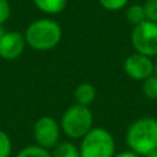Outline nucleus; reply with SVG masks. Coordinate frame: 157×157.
Returning <instances> with one entry per match:
<instances>
[{
  "label": "nucleus",
  "mask_w": 157,
  "mask_h": 157,
  "mask_svg": "<svg viewBox=\"0 0 157 157\" xmlns=\"http://www.w3.org/2000/svg\"><path fill=\"white\" fill-rule=\"evenodd\" d=\"M26 46L36 51H50L61 43L62 28L51 18H39L30 22L24 32Z\"/></svg>",
  "instance_id": "1"
},
{
  "label": "nucleus",
  "mask_w": 157,
  "mask_h": 157,
  "mask_svg": "<svg viewBox=\"0 0 157 157\" xmlns=\"http://www.w3.org/2000/svg\"><path fill=\"white\" fill-rule=\"evenodd\" d=\"M125 142L130 150L141 157L157 150V119L141 117L132 121L125 134Z\"/></svg>",
  "instance_id": "2"
},
{
  "label": "nucleus",
  "mask_w": 157,
  "mask_h": 157,
  "mask_svg": "<svg viewBox=\"0 0 157 157\" xmlns=\"http://www.w3.org/2000/svg\"><path fill=\"white\" fill-rule=\"evenodd\" d=\"M94 116L88 106L75 105L69 106L61 117V131L71 139H81L92 130Z\"/></svg>",
  "instance_id": "3"
},
{
  "label": "nucleus",
  "mask_w": 157,
  "mask_h": 157,
  "mask_svg": "<svg viewBox=\"0 0 157 157\" xmlns=\"http://www.w3.org/2000/svg\"><path fill=\"white\" fill-rule=\"evenodd\" d=\"M80 157H113L116 155L114 138L106 128L94 127L81 138Z\"/></svg>",
  "instance_id": "4"
},
{
  "label": "nucleus",
  "mask_w": 157,
  "mask_h": 157,
  "mask_svg": "<svg viewBox=\"0 0 157 157\" xmlns=\"http://www.w3.org/2000/svg\"><path fill=\"white\" fill-rule=\"evenodd\" d=\"M131 46L138 54L149 58L157 57V24L152 21H144L131 30Z\"/></svg>",
  "instance_id": "5"
},
{
  "label": "nucleus",
  "mask_w": 157,
  "mask_h": 157,
  "mask_svg": "<svg viewBox=\"0 0 157 157\" xmlns=\"http://www.w3.org/2000/svg\"><path fill=\"white\" fill-rule=\"evenodd\" d=\"M61 132L62 131L59 123L51 116L39 117L33 125V138L36 141V145L47 150H51L59 142Z\"/></svg>",
  "instance_id": "6"
},
{
  "label": "nucleus",
  "mask_w": 157,
  "mask_h": 157,
  "mask_svg": "<svg viewBox=\"0 0 157 157\" xmlns=\"http://www.w3.org/2000/svg\"><path fill=\"white\" fill-rule=\"evenodd\" d=\"M123 69L131 80L145 81L155 75V61L153 58L134 51L124 59Z\"/></svg>",
  "instance_id": "7"
},
{
  "label": "nucleus",
  "mask_w": 157,
  "mask_h": 157,
  "mask_svg": "<svg viewBox=\"0 0 157 157\" xmlns=\"http://www.w3.org/2000/svg\"><path fill=\"white\" fill-rule=\"evenodd\" d=\"M26 40L22 32L19 30H10L3 35L0 39V58L6 61H13L19 58L25 51Z\"/></svg>",
  "instance_id": "8"
},
{
  "label": "nucleus",
  "mask_w": 157,
  "mask_h": 157,
  "mask_svg": "<svg viewBox=\"0 0 157 157\" xmlns=\"http://www.w3.org/2000/svg\"><path fill=\"white\" fill-rule=\"evenodd\" d=\"M73 97H75V102L77 105L88 106L90 108V105H92L95 98H97V90L91 83H80L75 88Z\"/></svg>",
  "instance_id": "9"
},
{
  "label": "nucleus",
  "mask_w": 157,
  "mask_h": 157,
  "mask_svg": "<svg viewBox=\"0 0 157 157\" xmlns=\"http://www.w3.org/2000/svg\"><path fill=\"white\" fill-rule=\"evenodd\" d=\"M37 10L47 15L61 14L68 6V0H32Z\"/></svg>",
  "instance_id": "10"
},
{
  "label": "nucleus",
  "mask_w": 157,
  "mask_h": 157,
  "mask_svg": "<svg viewBox=\"0 0 157 157\" xmlns=\"http://www.w3.org/2000/svg\"><path fill=\"white\" fill-rule=\"evenodd\" d=\"M50 152H51V157H80L78 146L71 141L58 142Z\"/></svg>",
  "instance_id": "11"
},
{
  "label": "nucleus",
  "mask_w": 157,
  "mask_h": 157,
  "mask_svg": "<svg viewBox=\"0 0 157 157\" xmlns=\"http://www.w3.org/2000/svg\"><path fill=\"white\" fill-rule=\"evenodd\" d=\"M125 18L132 25V28L142 24L144 21H146V14H145L144 4H131L127 8V11H125Z\"/></svg>",
  "instance_id": "12"
},
{
  "label": "nucleus",
  "mask_w": 157,
  "mask_h": 157,
  "mask_svg": "<svg viewBox=\"0 0 157 157\" xmlns=\"http://www.w3.org/2000/svg\"><path fill=\"white\" fill-rule=\"evenodd\" d=\"M15 157H51V152L39 145H29L19 150Z\"/></svg>",
  "instance_id": "13"
},
{
  "label": "nucleus",
  "mask_w": 157,
  "mask_h": 157,
  "mask_svg": "<svg viewBox=\"0 0 157 157\" xmlns=\"http://www.w3.org/2000/svg\"><path fill=\"white\" fill-rule=\"evenodd\" d=\"M142 92L149 99H157V76L153 75L145 81H142Z\"/></svg>",
  "instance_id": "14"
},
{
  "label": "nucleus",
  "mask_w": 157,
  "mask_h": 157,
  "mask_svg": "<svg viewBox=\"0 0 157 157\" xmlns=\"http://www.w3.org/2000/svg\"><path fill=\"white\" fill-rule=\"evenodd\" d=\"M13 153V142L7 132L0 130V157H11Z\"/></svg>",
  "instance_id": "15"
},
{
  "label": "nucleus",
  "mask_w": 157,
  "mask_h": 157,
  "mask_svg": "<svg viewBox=\"0 0 157 157\" xmlns=\"http://www.w3.org/2000/svg\"><path fill=\"white\" fill-rule=\"evenodd\" d=\"M130 0H98L101 6L108 11H120L128 4Z\"/></svg>",
  "instance_id": "16"
},
{
  "label": "nucleus",
  "mask_w": 157,
  "mask_h": 157,
  "mask_svg": "<svg viewBox=\"0 0 157 157\" xmlns=\"http://www.w3.org/2000/svg\"><path fill=\"white\" fill-rule=\"evenodd\" d=\"M146 19L157 24V0H146L144 4Z\"/></svg>",
  "instance_id": "17"
},
{
  "label": "nucleus",
  "mask_w": 157,
  "mask_h": 157,
  "mask_svg": "<svg viewBox=\"0 0 157 157\" xmlns=\"http://www.w3.org/2000/svg\"><path fill=\"white\" fill-rule=\"evenodd\" d=\"M11 17V6L8 0H0V26L6 24Z\"/></svg>",
  "instance_id": "18"
},
{
  "label": "nucleus",
  "mask_w": 157,
  "mask_h": 157,
  "mask_svg": "<svg viewBox=\"0 0 157 157\" xmlns=\"http://www.w3.org/2000/svg\"><path fill=\"white\" fill-rule=\"evenodd\" d=\"M113 157H141L139 155H136L135 152L132 150H124V152H120V153H116Z\"/></svg>",
  "instance_id": "19"
},
{
  "label": "nucleus",
  "mask_w": 157,
  "mask_h": 157,
  "mask_svg": "<svg viewBox=\"0 0 157 157\" xmlns=\"http://www.w3.org/2000/svg\"><path fill=\"white\" fill-rule=\"evenodd\" d=\"M6 33V29H4V26H0V39L3 37V35Z\"/></svg>",
  "instance_id": "20"
},
{
  "label": "nucleus",
  "mask_w": 157,
  "mask_h": 157,
  "mask_svg": "<svg viewBox=\"0 0 157 157\" xmlns=\"http://www.w3.org/2000/svg\"><path fill=\"white\" fill-rule=\"evenodd\" d=\"M145 157H157V150H155V152H152V153H149V155L145 156Z\"/></svg>",
  "instance_id": "21"
},
{
  "label": "nucleus",
  "mask_w": 157,
  "mask_h": 157,
  "mask_svg": "<svg viewBox=\"0 0 157 157\" xmlns=\"http://www.w3.org/2000/svg\"><path fill=\"white\" fill-rule=\"evenodd\" d=\"M155 75L157 76V57H156V61H155Z\"/></svg>",
  "instance_id": "22"
}]
</instances>
